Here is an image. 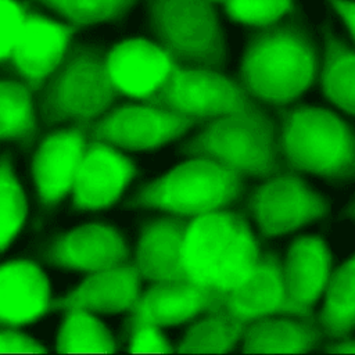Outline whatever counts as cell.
Here are the masks:
<instances>
[{
    "label": "cell",
    "mask_w": 355,
    "mask_h": 355,
    "mask_svg": "<svg viewBox=\"0 0 355 355\" xmlns=\"http://www.w3.org/2000/svg\"><path fill=\"white\" fill-rule=\"evenodd\" d=\"M261 255L245 215L230 209L193 216L184 230L182 262L193 283L219 293L241 284Z\"/></svg>",
    "instance_id": "obj_1"
},
{
    "label": "cell",
    "mask_w": 355,
    "mask_h": 355,
    "mask_svg": "<svg viewBox=\"0 0 355 355\" xmlns=\"http://www.w3.org/2000/svg\"><path fill=\"white\" fill-rule=\"evenodd\" d=\"M318 71L319 60L308 39L295 28L272 24L248 46L240 86L248 96L283 105L302 94Z\"/></svg>",
    "instance_id": "obj_2"
},
{
    "label": "cell",
    "mask_w": 355,
    "mask_h": 355,
    "mask_svg": "<svg viewBox=\"0 0 355 355\" xmlns=\"http://www.w3.org/2000/svg\"><path fill=\"white\" fill-rule=\"evenodd\" d=\"M282 116L277 148L291 171L331 178L355 172V136L336 114L301 107L282 111Z\"/></svg>",
    "instance_id": "obj_3"
},
{
    "label": "cell",
    "mask_w": 355,
    "mask_h": 355,
    "mask_svg": "<svg viewBox=\"0 0 355 355\" xmlns=\"http://www.w3.org/2000/svg\"><path fill=\"white\" fill-rule=\"evenodd\" d=\"M193 157L214 159L243 176L279 173L277 143L269 119L250 101L243 110L211 119L190 144Z\"/></svg>",
    "instance_id": "obj_4"
},
{
    "label": "cell",
    "mask_w": 355,
    "mask_h": 355,
    "mask_svg": "<svg viewBox=\"0 0 355 355\" xmlns=\"http://www.w3.org/2000/svg\"><path fill=\"white\" fill-rule=\"evenodd\" d=\"M243 178L214 159L193 157L146 186L137 204L186 216L229 209L240 197Z\"/></svg>",
    "instance_id": "obj_5"
},
{
    "label": "cell",
    "mask_w": 355,
    "mask_h": 355,
    "mask_svg": "<svg viewBox=\"0 0 355 355\" xmlns=\"http://www.w3.org/2000/svg\"><path fill=\"white\" fill-rule=\"evenodd\" d=\"M250 101L240 83L209 65L193 68L178 64L151 103L201 123L234 114Z\"/></svg>",
    "instance_id": "obj_6"
},
{
    "label": "cell",
    "mask_w": 355,
    "mask_h": 355,
    "mask_svg": "<svg viewBox=\"0 0 355 355\" xmlns=\"http://www.w3.org/2000/svg\"><path fill=\"white\" fill-rule=\"evenodd\" d=\"M116 96L105 75L104 58L86 51L69 53L50 78L44 108L51 119L89 123L107 111Z\"/></svg>",
    "instance_id": "obj_7"
},
{
    "label": "cell",
    "mask_w": 355,
    "mask_h": 355,
    "mask_svg": "<svg viewBox=\"0 0 355 355\" xmlns=\"http://www.w3.org/2000/svg\"><path fill=\"white\" fill-rule=\"evenodd\" d=\"M153 14L161 44L183 64H216L222 43L211 0H154Z\"/></svg>",
    "instance_id": "obj_8"
},
{
    "label": "cell",
    "mask_w": 355,
    "mask_h": 355,
    "mask_svg": "<svg viewBox=\"0 0 355 355\" xmlns=\"http://www.w3.org/2000/svg\"><path fill=\"white\" fill-rule=\"evenodd\" d=\"M196 121L141 101L114 108L90 125L92 139L126 150H153L182 136Z\"/></svg>",
    "instance_id": "obj_9"
},
{
    "label": "cell",
    "mask_w": 355,
    "mask_h": 355,
    "mask_svg": "<svg viewBox=\"0 0 355 355\" xmlns=\"http://www.w3.org/2000/svg\"><path fill=\"white\" fill-rule=\"evenodd\" d=\"M179 62L162 44L133 37L115 44L104 57V69L118 96L151 103Z\"/></svg>",
    "instance_id": "obj_10"
},
{
    "label": "cell",
    "mask_w": 355,
    "mask_h": 355,
    "mask_svg": "<svg viewBox=\"0 0 355 355\" xmlns=\"http://www.w3.org/2000/svg\"><path fill=\"white\" fill-rule=\"evenodd\" d=\"M73 29L36 11L26 12L8 65L32 92H37L71 53Z\"/></svg>",
    "instance_id": "obj_11"
},
{
    "label": "cell",
    "mask_w": 355,
    "mask_h": 355,
    "mask_svg": "<svg viewBox=\"0 0 355 355\" xmlns=\"http://www.w3.org/2000/svg\"><path fill=\"white\" fill-rule=\"evenodd\" d=\"M263 237L298 229L322 216L326 205L293 172L275 173L255 190L248 202Z\"/></svg>",
    "instance_id": "obj_12"
},
{
    "label": "cell",
    "mask_w": 355,
    "mask_h": 355,
    "mask_svg": "<svg viewBox=\"0 0 355 355\" xmlns=\"http://www.w3.org/2000/svg\"><path fill=\"white\" fill-rule=\"evenodd\" d=\"M136 175L130 158L118 147L92 139L72 178L71 194L78 209H103L121 197Z\"/></svg>",
    "instance_id": "obj_13"
},
{
    "label": "cell",
    "mask_w": 355,
    "mask_h": 355,
    "mask_svg": "<svg viewBox=\"0 0 355 355\" xmlns=\"http://www.w3.org/2000/svg\"><path fill=\"white\" fill-rule=\"evenodd\" d=\"M219 295L229 313L244 323L273 315L305 319L287 298L282 263L273 254L261 252L251 275Z\"/></svg>",
    "instance_id": "obj_14"
},
{
    "label": "cell",
    "mask_w": 355,
    "mask_h": 355,
    "mask_svg": "<svg viewBox=\"0 0 355 355\" xmlns=\"http://www.w3.org/2000/svg\"><path fill=\"white\" fill-rule=\"evenodd\" d=\"M89 123H76L47 135L39 144L32 172L39 200L55 205L71 193L72 178L90 136Z\"/></svg>",
    "instance_id": "obj_15"
},
{
    "label": "cell",
    "mask_w": 355,
    "mask_h": 355,
    "mask_svg": "<svg viewBox=\"0 0 355 355\" xmlns=\"http://www.w3.org/2000/svg\"><path fill=\"white\" fill-rule=\"evenodd\" d=\"M219 291L183 280L172 284H151L141 291L126 322L128 333L143 326H176L197 319L215 301Z\"/></svg>",
    "instance_id": "obj_16"
},
{
    "label": "cell",
    "mask_w": 355,
    "mask_h": 355,
    "mask_svg": "<svg viewBox=\"0 0 355 355\" xmlns=\"http://www.w3.org/2000/svg\"><path fill=\"white\" fill-rule=\"evenodd\" d=\"M50 283L29 259L0 263V324L21 327L51 311Z\"/></svg>",
    "instance_id": "obj_17"
},
{
    "label": "cell",
    "mask_w": 355,
    "mask_h": 355,
    "mask_svg": "<svg viewBox=\"0 0 355 355\" xmlns=\"http://www.w3.org/2000/svg\"><path fill=\"white\" fill-rule=\"evenodd\" d=\"M193 216L169 215L147 225L133 261L141 279L151 284H172L189 280L182 262L184 230Z\"/></svg>",
    "instance_id": "obj_18"
},
{
    "label": "cell",
    "mask_w": 355,
    "mask_h": 355,
    "mask_svg": "<svg viewBox=\"0 0 355 355\" xmlns=\"http://www.w3.org/2000/svg\"><path fill=\"white\" fill-rule=\"evenodd\" d=\"M141 294V276L135 263L126 262L87 273L65 298L53 301L51 309L85 308L87 311H129Z\"/></svg>",
    "instance_id": "obj_19"
},
{
    "label": "cell",
    "mask_w": 355,
    "mask_h": 355,
    "mask_svg": "<svg viewBox=\"0 0 355 355\" xmlns=\"http://www.w3.org/2000/svg\"><path fill=\"white\" fill-rule=\"evenodd\" d=\"M288 301L305 319L312 316V306L324 293L331 275V257L319 237H300L291 244L282 265Z\"/></svg>",
    "instance_id": "obj_20"
},
{
    "label": "cell",
    "mask_w": 355,
    "mask_h": 355,
    "mask_svg": "<svg viewBox=\"0 0 355 355\" xmlns=\"http://www.w3.org/2000/svg\"><path fill=\"white\" fill-rule=\"evenodd\" d=\"M53 263L67 269L93 272L128 262V248L115 229L90 223L58 237L49 251Z\"/></svg>",
    "instance_id": "obj_21"
},
{
    "label": "cell",
    "mask_w": 355,
    "mask_h": 355,
    "mask_svg": "<svg viewBox=\"0 0 355 355\" xmlns=\"http://www.w3.org/2000/svg\"><path fill=\"white\" fill-rule=\"evenodd\" d=\"M319 337L313 318L294 320L266 316L247 322L241 333L247 354H302L312 349Z\"/></svg>",
    "instance_id": "obj_22"
},
{
    "label": "cell",
    "mask_w": 355,
    "mask_h": 355,
    "mask_svg": "<svg viewBox=\"0 0 355 355\" xmlns=\"http://www.w3.org/2000/svg\"><path fill=\"white\" fill-rule=\"evenodd\" d=\"M202 313L204 318L191 324L178 352L223 354L230 351L234 344L241 340L245 323L229 313L220 295H218Z\"/></svg>",
    "instance_id": "obj_23"
},
{
    "label": "cell",
    "mask_w": 355,
    "mask_h": 355,
    "mask_svg": "<svg viewBox=\"0 0 355 355\" xmlns=\"http://www.w3.org/2000/svg\"><path fill=\"white\" fill-rule=\"evenodd\" d=\"M319 323L331 337H345L355 327V255L331 270Z\"/></svg>",
    "instance_id": "obj_24"
},
{
    "label": "cell",
    "mask_w": 355,
    "mask_h": 355,
    "mask_svg": "<svg viewBox=\"0 0 355 355\" xmlns=\"http://www.w3.org/2000/svg\"><path fill=\"white\" fill-rule=\"evenodd\" d=\"M115 341L108 329L85 308L65 311V318L57 337V351L73 352H114Z\"/></svg>",
    "instance_id": "obj_25"
},
{
    "label": "cell",
    "mask_w": 355,
    "mask_h": 355,
    "mask_svg": "<svg viewBox=\"0 0 355 355\" xmlns=\"http://www.w3.org/2000/svg\"><path fill=\"white\" fill-rule=\"evenodd\" d=\"M320 83L334 105L355 115V51L333 39L329 40Z\"/></svg>",
    "instance_id": "obj_26"
},
{
    "label": "cell",
    "mask_w": 355,
    "mask_h": 355,
    "mask_svg": "<svg viewBox=\"0 0 355 355\" xmlns=\"http://www.w3.org/2000/svg\"><path fill=\"white\" fill-rule=\"evenodd\" d=\"M35 132L32 90L24 82L0 80V140L31 141Z\"/></svg>",
    "instance_id": "obj_27"
},
{
    "label": "cell",
    "mask_w": 355,
    "mask_h": 355,
    "mask_svg": "<svg viewBox=\"0 0 355 355\" xmlns=\"http://www.w3.org/2000/svg\"><path fill=\"white\" fill-rule=\"evenodd\" d=\"M28 214L24 190L7 158H0V252L21 232Z\"/></svg>",
    "instance_id": "obj_28"
},
{
    "label": "cell",
    "mask_w": 355,
    "mask_h": 355,
    "mask_svg": "<svg viewBox=\"0 0 355 355\" xmlns=\"http://www.w3.org/2000/svg\"><path fill=\"white\" fill-rule=\"evenodd\" d=\"M67 18L76 31L85 25L108 21L123 12L135 0H39Z\"/></svg>",
    "instance_id": "obj_29"
},
{
    "label": "cell",
    "mask_w": 355,
    "mask_h": 355,
    "mask_svg": "<svg viewBox=\"0 0 355 355\" xmlns=\"http://www.w3.org/2000/svg\"><path fill=\"white\" fill-rule=\"evenodd\" d=\"M226 12L233 21L265 28L294 10L293 0H225Z\"/></svg>",
    "instance_id": "obj_30"
},
{
    "label": "cell",
    "mask_w": 355,
    "mask_h": 355,
    "mask_svg": "<svg viewBox=\"0 0 355 355\" xmlns=\"http://www.w3.org/2000/svg\"><path fill=\"white\" fill-rule=\"evenodd\" d=\"M29 8L26 1L0 0V64L8 62Z\"/></svg>",
    "instance_id": "obj_31"
},
{
    "label": "cell",
    "mask_w": 355,
    "mask_h": 355,
    "mask_svg": "<svg viewBox=\"0 0 355 355\" xmlns=\"http://www.w3.org/2000/svg\"><path fill=\"white\" fill-rule=\"evenodd\" d=\"M128 334L130 352H173L172 345L158 326H143Z\"/></svg>",
    "instance_id": "obj_32"
},
{
    "label": "cell",
    "mask_w": 355,
    "mask_h": 355,
    "mask_svg": "<svg viewBox=\"0 0 355 355\" xmlns=\"http://www.w3.org/2000/svg\"><path fill=\"white\" fill-rule=\"evenodd\" d=\"M0 352H46L33 338L19 331V327L0 324Z\"/></svg>",
    "instance_id": "obj_33"
},
{
    "label": "cell",
    "mask_w": 355,
    "mask_h": 355,
    "mask_svg": "<svg viewBox=\"0 0 355 355\" xmlns=\"http://www.w3.org/2000/svg\"><path fill=\"white\" fill-rule=\"evenodd\" d=\"M336 11L340 14L347 28L351 32L352 39L355 40V1L348 0H331Z\"/></svg>",
    "instance_id": "obj_34"
},
{
    "label": "cell",
    "mask_w": 355,
    "mask_h": 355,
    "mask_svg": "<svg viewBox=\"0 0 355 355\" xmlns=\"http://www.w3.org/2000/svg\"><path fill=\"white\" fill-rule=\"evenodd\" d=\"M329 354H355V341L349 340L347 336L338 344H333L327 347Z\"/></svg>",
    "instance_id": "obj_35"
},
{
    "label": "cell",
    "mask_w": 355,
    "mask_h": 355,
    "mask_svg": "<svg viewBox=\"0 0 355 355\" xmlns=\"http://www.w3.org/2000/svg\"><path fill=\"white\" fill-rule=\"evenodd\" d=\"M211 1H212V3H222V4L225 3V0H211Z\"/></svg>",
    "instance_id": "obj_36"
},
{
    "label": "cell",
    "mask_w": 355,
    "mask_h": 355,
    "mask_svg": "<svg viewBox=\"0 0 355 355\" xmlns=\"http://www.w3.org/2000/svg\"><path fill=\"white\" fill-rule=\"evenodd\" d=\"M354 214H355V209H354Z\"/></svg>",
    "instance_id": "obj_37"
}]
</instances>
